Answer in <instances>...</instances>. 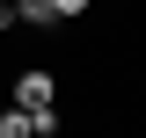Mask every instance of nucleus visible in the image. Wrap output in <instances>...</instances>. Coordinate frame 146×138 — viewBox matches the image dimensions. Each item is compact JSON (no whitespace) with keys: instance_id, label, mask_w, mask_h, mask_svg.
Listing matches in <instances>:
<instances>
[{"instance_id":"f257e3e1","label":"nucleus","mask_w":146,"mask_h":138,"mask_svg":"<svg viewBox=\"0 0 146 138\" xmlns=\"http://www.w3.org/2000/svg\"><path fill=\"white\" fill-rule=\"evenodd\" d=\"M51 73H22V80H15V109H51Z\"/></svg>"},{"instance_id":"f03ea898","label":"nucleus","mask_w":146,"mask_h":138,"mask_svg":"<svg viewBox=\"0 0 146 138\" xmlns=\"http://www.w3.org/2000/svg\"><path fill=\"white\" fill-rule=\"evenodd\" d=\"M0 138H29V109H7L0 116Z\"/></svg>"},{"instance_id":"7ed1b4c3","label":"nucleus","mask_w":146,"mask_h":138,"mask_svg":"<svg viewBox=\"0 0 146 138\" xmlns=\"http://www.w3.org/2000/svg\"><path fill=\"white\" fill-rule=\"evenodd\" d=\"M51 15H58V22H73V15H88V0H51Z\"/></svg>"},{"instance_id":"20e7f679","label":"nucleus","mask_w":146,"mask_h":138,"mask_svg":"<svg viewBox=\"0 0 146 138\" xmlns=\"http://www.w3.org/2000/svg\"><path fill=\"white\" fill-rule=\"evenodd\" d=\"M0 29H15V7H7V0H0Z\"/></svg>"}]
</instances>
